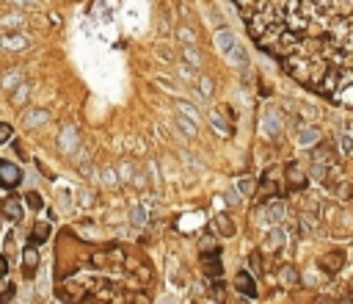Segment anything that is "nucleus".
<instances>
[{
  "instance_id": "nucleus-1",
  "label": "nucleus",
  "mask_w": 353,
  "mask_h": 304,
  "mask_svg": "<svg viewBox=\"0 0 353 304\" xmlns=\"http://www.w3.org/2000/svg\"><path fill=\"white\" fill-rule=\"evenodd\" d=\"M22 180V172L17 163L11 161H0V188H17Z\"/></svg>"
},
{
  "instance_id": "nucleus-2",
  "label": "nucleus",
  "mask_w": 353,
  "mask_h": 304,
  "mask_svg": "<svg viewBox=\"0 0 353 304\" xmlns=\"http://www.w3.org/2000/svg\"><path fill=\"white\" fill-rule=\"evenodd\" d=\"M202 263H204V274L210 279H218L223 274V266H221V246L210 249V252H202Z\"/></svg>"
},
{
  "instance_id": "nucleus-3",
  "label": "nucleus",
  "mask_w": 353,
  "mask_h": 304,
  "mask_svg": "<svg viewBox=\"0 0 353 304\" xmlns=\"http://www.w3.org/2000/svg\"><path fill=\"white\" fill-rule=\"evenodd\" d=\"M284 180H287V188L290 191H304L309 185V177L296 166V163H290V166L284 169Z\"/></svg>"
},
{
  "instance_id": "nucleus-4",
  "label": "nucleus",
  "mask_w": 353,
  "mask_h": 304,
  "mask_svg": "<svg viewBox=\"0 0 353 304\" xmlns=\"http://www.w3.org/2000/svg\"><path fill=\"white\" fill-rule=\"evenodd\" d=\"M265 219L270 221V224H279V221L287 219V202L284 199H270L265 205Z\"/></svg>"
},
{
  "instance_id": "nucleus-5",
  "label": "nucleus",
  "mask_w": 353,
  "mask_h": 304,
  "mask_svg": "<svg viewBox=\"0 0 353 304\" xmlns=\"http://www.w3.org/2000/svg\"><path fill=\"white\" fill-rule=\"evenodd\" d=\"M234 288H238V293L246 296V299H257V285H254V279H251V274L240 271L238 277H234Z\"/></svg>"
},
{
  "instance_id": "nucleus-6",
  "label": "nucleus",
  "mask_w": 353,
  "mask_h": 304,
  "mask_svg": "<svg viewBox=\"0 0 353 304\" xmlns=\"http://www.w3.org/2000/svg\"><path fill=\"white\" fill-rule=\"evenodd\" d=\"M317 266H320L326 274H337L339 268L345 266V255L342 252H328V255H323L320 260H317Z\"/></svg>"
},
{
  "instance_id": "nucleus-7",
  "label": "nucleus",
  "mask_w": 353,
  "mask_h": 304,
  "mask_svg": "<svg viewBox=\"0 0 353 304\" xmlns=\"http://www.w3.org/2000/svg\"><path fill=\"white\" fill-rule=\"evenodd\" d=\"M0 216L9 221H17L22 216V202L17 199V196H6L3 202H0Z\"/></svg>"
},
{
  "instance_id": "nucleus-8",
  "label": "nucleus",
  "mask_w": 353,
  "mask_h": 304,
  "mask_svg": "<svg viewBox=\"0 0 353 304\" xmlns=\"http://www.w3.org/2000/svg\"><path fill=\"white\" fill-rule=\"evenodd\" d=\"M215 42H218V47H221L223 56H226L229 50H234V47L240 44V42H238V36H234V33L229 31V28H221V31L215 33Z\"/></svg>"
},
{
  "instance_id": "nucleus-9",
  "label": "nucleus",
  "mask_w": 353,
  "mask_h": 304,
  "mask_svg": "<svg viewBox=\"0 0 353 304\" xmlns=\"http://www.w3.org/2000/svg\"><path fill=\"white\" fill-rule=\"evenodd\" d=\"M36 266H39V252H36V246H28L25 252H22V274H25V277H33Z\"/></svg>"
},
{
  "instance_id": "nucleus-10",
  "label": "nucleus",
  "mask_w": 353,
  "mask_h": 304,
  "mask_svg": "<svg viewBox=\"0 0 353 304\" xmlns=\"http://www.w3.org/2000/svg\"><path fill=\"white\" fill-rule=\"evenodd\" d=\"M312 161L315 163H320V166H328L331 169V163H334V152L328 144H317L315 149H312Z\"/></svg>"
},
{
  "instance_id": "nucleus-11",
  "label": "nucleus",
  "mask_w": 353,
  "mask_h": 304,
  "mask_svg": "<svg viewBox=\"0 0 353 304\" xmlns=\"http://www.w3.org/2000/svg\"><path fill=\"white\" fill-rule=\"evenodd\" d=\"M281 127H284V122H281L279 116L273 114V111H268V114H265V119H262V130L268 133V136L276 138V136L281 133Z\"/></svg>"
},
{
  "instance_id": "nucleus-12",
  "label": "nucleus",
  "mask_w": 353,
  "mask_h": 304,
  "mask_svg": "<svg viewBox=\"0 0 353 304\" xmlns=\"http://www.w3.org/2000/svg\"><path fill=\"white\" fill-rule=\"evenodd\" d=\"M28 39L25 36H20V33H9V36H0V47H6V50H25L28 47Z\"/></svg>"
},
{
  "instance_id": "nucleus-13",
  "label": "nucleus",
  "mask_w": 353,
  "mask_h": 304,
  "mask_svg": "<svg viewBox=\"0 0 353 304\" xmlns=\"http://www.w3.org/2000/svg\"><path fill=\"white\" fill-rule=\"evenodd\" d=\"M47 238H50V224L47 221H36L31 230V246H39V243H44Z\"/></svg>"
},
{
  "instance_id": "nucleus-14",
  "label": "nucleus",
  "mask_w": 353,
  "mask_h": 304,
  "mask_svg": "<svg viewBox=\"0 0 353 304\" xmlns=\"http://www.w3.org/2000/svg\"><path fill=\"white\" fill-rule=\"evenodd\" d=\"M75 147H78V133H75L72 127H67V130L61 133V149L64 152H75Z\"/></svg>"
},
{
  "instance_id": "nucleus-15",
  "label": "nucleus",
  "mask_w": 353,
  "mask_h": 304,
  "mask_svg": "<svg viewBox=\"0 0 353 304\" xmlns=\"http://www.w3.org/2000/svg\"><path fill=\"white\" fill-rule=\"evenodd\" d=\"M210 125H213V130L221 133V136H232V127L226 125V119H221V116H218V111L210 114Z\"/></svg>"
},
{
  "instance_id": "nucleus-16",
  "label": "nucleus",
  "mask_w": 353,
  "mask_h": 304,
  "mask_svg": "<svg viewBox=\"0 0 353 304\" xmlns=\"http://www.w3.org/2000/svg\"><path fill=\"white\" fill-rule=\"evenodd\" d=\"M215 227H218L221 230V235L223 238H232L234 235V224H232V219H229V216H215Z\"/></svg>"
},
{
  "instance_id": "nucleus-17",
  "label": "nucleus",
  "mask_w": 353,
  "mask_h": 304,
  "mask_svg": "<svg viewBox=\"0 0 353 304\" xmlns=\"http://www.w3.org/2000/svg\"><path fill=\"white\" fill-rule=\"evenodd\" d=\"M226 58H229V64H234V67H246V64H249V56H246V50L240 47V44L234 50H229Z\"/></svg>"
},
{
  "instance_id": "nucleus-18",
  "label": "nucleus",
  "mask_w": 353,
  "mask_h": 304,
  "mask_svg": "<svg viewBox=\"0 0 353 304\" xmlns=\"http://www.w3.org/2000/svg\"><path fill=\"white\" fill-rule=\"evenodd\" d=\"M279 282L281 285H296L298 282V271L292 266H281L279 268Z\"/></svg>"
},
{
  "instance_id": "nucleus-19",
  "label": "nucleus",
  "mask_w": 353,
  "mask_h": 304,
  "mask_svg": "<svg viewBox=\"0 0 353 304\" xmlns=\"http://www.w3.org/2000/svg\"><path fill=\"white\" fill-rule=\"evenodd\" d=\"M177 39H182V42H185V47H193V44L199 42L196 33H193L188 25H177Z\"/></svg>"
},
{
  "instance_id": "nucleus-20",
  "label": "nucleus",
  "mask_w": 353,
  "mask_h": 304,
  "mask_svg": "<svg viewBox=\"0 0 353 304\" xmlns=\"http://www.w3.org/2000/svg\"><path fill=\"white\" fill-rule=\"evenodd\" d=\"M47 119H50V116H47V111H28V114H25V125H28V127L44 125Z\"/></svg>"
},
{
  "instance_id": "nucleus-21",
  "label": "nucleus",
  "mask_w": 353,
  "mask_h": 304,
  "mask_svg": "<svg viewBox=\"0 0 353 304\" xmlns=\"http://www.w3.org/2000/svg\"><path fill=\"white\" fill-rule=\"evenodd\" d=\"M17 83H22V72H17V69H14V72H6L3 78H0V86H3L6 91H11Z\"/></svg>"
},
{
  "instance_id": "nucleus-22",
  "label": "nucleus",
  "mask_w": 353,
  "mask_h": 304,
  "mask_svg": "<svg viewBox=\"0 0 353 304\" xmlns=\"http://www.w3.org/2000/svg\"><path fill=\"white\" fill-rule=\"evenodd\" d=\"M317 138H320V130L317 127H301V136H298V141L307 147V144H317Z\"/></svg>"
},
{
  "instance_id": "nucleus-23",
  "label": "nucleus",
  "mask_w": 353,
  "mask_h": 304,
  "mask_svg": "<svg viewBox=\"0 0 353 304\" xmlns=\"http://www.w3.org/2000/svg\"><path fill=\"white\" fill-rule=\"evenodd\" d=\"M177 127H180L182 133H185L188 138H196L199 136V130H196V125H193L191 119H185V116H177Z\"/></svg>"
},
{
  "instance_id": "nucleus-24",
  "label": "nucleus",
  "mask_w": 353,
  "mask_h": 304,
  "mask_svg": "<svg viewBox=\"0 0 353 304\" xmlns=\"http://www.w3.org/2000/svg\"><path fill=\"white\" fill-rule=\"evenodd\" d=\"M268 238H270V241H268V249H279V246H284V243H287V232H284V230H273Z\"/></svg>"
},
{
  "instance_id": "nucleus-25",
  "label": "nucleus",
  "mask_w": 353,
  "mask_h": 304,
  "mask_svg": "<svg viewBox=\"0 0 353 304\" xmlns=\"http://www.w3.org/2000/svg\"><path fill=\"white\" fill-rule=\"evenodd\" d=\"M317 230V219L312 213H307V216H301V232L304 235H312V232Z\"/></svg>"
},
{
  "instance_id": "nucleus-26",
  "label": "nucleus",
  "mask_w": 353,
  "mask_h": 304,
  "mask_svg": "<svg viewBox=\"0 0 353 304\" xmlns=\"http://www.w3.org/2000/svg\"><path fill=\"white\" fill-rule=\"evenodd\" d=\"M210 296H213L215 301H223V282H221V277L218 279H210Z\"/></svg>"
},
{
  "instance_id": "nucleus-27",
  "label": "nucleus",
  "mask_w": 353,
  "mask_h": 304,
  "mask_svg": "<svg viewBox=\"0 0 353 304\" xmlns=\"http://www.w3.org/2000/svg\"><path fill=\"white\" fill-rule=\"evenodd\" d=\"M182 56H185V61L193 64V67H199V64H202V53H196L193 47H182Z\"/></svg>"
},
{
  "instance_id": "nucleus-28",
  "label": "nucleus",
  "mask_w": 353,
  "mask_h": 304,
  "mask_svg": "<svg viewBox=\"0 0 353 304\" xmlns=\"http://www.w3.org/2000/svg\"><path fill=\"white\" fill-rule=\"evenodd\" d=\"M326 172H328V166H320V163H312V169H309V174H307V177L326 180Z\"/></svg>"
},
{
  "instance_id": "nucleus-29",
  "label": "nucleus",
  "mask_w": 353,
  "mask_h": 304,
  "mask_svg": "<svg viewBox=\"0 0 353 304\" xmlns=\"http://www.w3.org/2000/svg\"><path fill=\"white\" fill-rule=\"evenodd\" d=\"M238 191H240V194H246V196H249V194H251V191H254V183H251V180H249V177H243V180H238Z\"/></svg>"
},
{
  "instance_id": "nucleus-30",
  "label": "nucleus",
  "mask_w": 353,
  "mask_h": 304,
  "mask_svg": "<svg viewBox=\"0 0 353 304\" xmlns=\"http://www.w3.org/2000/svg\"><path fill=\"white\" fill-rule=\"evenodd\" d=\"M25 202L31 205L33 210H39V208H42V196H39L36 191H31V194H25Z\"/></svg>"
},
{
  "instance_id": "nucleus-31",
  "label": "nucleus",
  "mask_w": 353,
  "mask_h": 304,
  "mask_svg": "<svg viewBox=\"0 0 353 304\" xmlns=\"http://www.w3.org/2000/svg\"><path fill=\"white\" fill-rule=\"evenodd\" d=\"M14 293H17V288L14 285H9V288L0 293V304H11V299H14Z\"/></svg>"
},
{
  "instance_id": "nucleus-32",
  "label": "nucleus",
  "mask_w": 353,
  "mask_h": 304,
  "mask_svg": "<svg viewBox=\"0 0 353 304\" xmlns=\"http://www.w3.org/2000/svg\"><path fill=\"white\" fill-rule=\"evenodd\" d=\"M130 216H133V221H135V224H144V221H146L144 208H133V210H130Z\"/></svg>"
},
{
  "instance_id": "nucleus-33",
  "label": "nucleus",
  "mask_w": 353,
  "mask_h": 304,
  "mask_svg": "<svg viewBox=\"0 0 353 304\" xmlns=\"http://www.w3.org/2000/svg\"><path fill=\"white\" fill-rule=\"evenodd\" d=\"M9 138H11V127L6 125V122H0V144L9 141Z\"/></svg>"
},
{
  "instance_id": "nucleus-34",
  "label": "nucleus",
  "mask_w": 353,
  "mask_h": 304,
  "mask_svg": "<svg viewBox=\"0 0 353 304\" xmlns=\"http://www.w3.org/2000/svg\"><path fill=\"white\" fill-rule=\"evenodd\" d=\"M6 274H9V260L6 255H0V279H6Z\"/></svg>"
},
{
  "instance_id": "nucleus-35",
  "label": "nucleus",
  "mask_w": 353,
  "mask_h": 304,
  "mask_svg": "<svg viewBox=\"0 0 353 304\" xmlns=\"http://www.w3.org/2000/svg\"><path fill=\"white\" fill-rule=\"evenodd\" d=\"M202 91H204V94H213V80H210V78H202Z\"/></svg>"
},
{
  "instance_id": "nucleus-36",
  "label": "nucleus",
  "mask_w": 353,
  "mask_h": 304,
  "mask_svg": "<svg viewBox=\"0 0 353 304\" xmlns=\"http://www.w3.org/2000/svg\"><path fill=\"white\" fill-rule=\"evenodd\" d=\"M249 260H251V268H254V271H260V268H262V263H260V252H254V255L249 257Z\"/></svg>"
},
{
  "instance_id": "nucleus-37",
  "label": "nucleus",
  "mask_w": 353,
  "mask_h": 304,
  "mask_svg": "<svg viewBox=\"0 0 353 304\" xmlns=\"http://www.w3.org/2000/svg\"><path fill=\"white\" fill-rule=\"evenodd\" d=\"M342 152H345V155H350V136H348V133L342 136Z\"/></svg>"
},
{
  "instance_id": "nucleus-38",
  "label": "nucleus",
  "mask_w": 353,
  "mask_h": 304,
  "mask_svg": "<svg viewBox=\"0 0 353 304\" xmlns=\"http://www.w3.org/2000/svg\"><path fill=\"white\" fill-rule=\"evenodd\" d=\"M25 94H28V89H25V86H22V83H20V91H17V94H14V103H20V100H25Z\"/></svg>"
},
{
  "instance_id": "nucleus-39",
  "label": "nucleus",
  "mask_w": 353,
  "mask_h": 304,
  "mask_svg": "<svg viewBox=\"0 0 353 304\" xmlns=\"http://www.w3.org/2000/svg\"><path fill=\"white\" fill-rule=\"evenodd\" d=\"M226 202L229 205H238L240 199H238V191H229V194H226Z\"/></svg>"
},
{
  "instance_id": "nucleus-40",
  "label": "nucleus",
  "mask_w": 353,
  "mask_h": 304,
  "mask_svg": "<svg viewBox=\"0 0 353 304\" xmlns=\"http://www.w3.org/2000/svg\"><path fill=\"white\" fill-rule=\"evenodd\" d=\"M11 3H22V6H36V0H11Z\"/></svg>"
},
{
  "instance_id": "nucleus-41",
  "label": "nucleus",
  "mask_w": 353,
  "mask_h": 304,
  "mask_svg": "<svg viewBox=\"0 0 353 304\" xmlns=\"http://www.w3.org/2000/svg\"><path fill=\"white\" fill-rule=\"evenodd\" d=\"M9 285H11V282H6V279H0V293H3V290L9 288Z\"/></svg>"
},
{
  "instance_id": "nucleus-42",
  "label": "nucleus",
  "mask_w": 353,
  "mask_h": 304,
  "mask_svg": "<svg viewBox=\"0 0 353 304\" xmlns=\"http://www.w3.org/2000/svg\"><path fill=\"white\" fill-rule=\"evenodd\" d=\"M160 304H174V299H171V296H168V299H163Z\"/></svg>"
},
{
  "instance_id": "nucleus-43",
  "label": "nucleus",
  "mask_w": 353,
  "mask_h": 304,
  "mask_svg": "<svg viewBox=\"0 0 353 304\" xmlns=\"http://www.w3.org/2000/svg\"><path fill=\"white\" fill-rule=\"evenodd\" d=\"M193 304H202V301H193Z\"/></svg>"
}]
</instances>
